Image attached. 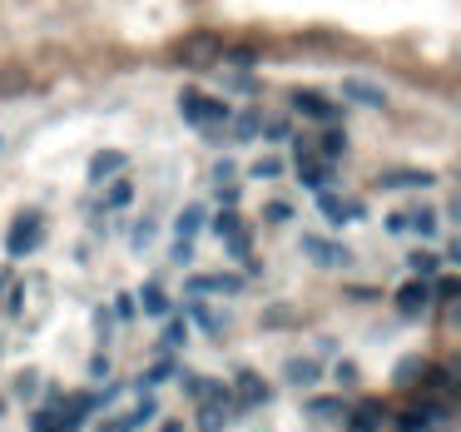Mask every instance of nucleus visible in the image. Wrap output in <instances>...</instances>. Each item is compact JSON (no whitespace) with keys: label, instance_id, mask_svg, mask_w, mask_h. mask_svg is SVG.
<instances>
[{"label":"nucleus","instance_id":"nucleus-19","mask_svg":"<svg viewBox=\"0 0 461 432\" xmlns=\"http://www.w3.org/2000/svg\"><path fill=\"white\" fill-rule=\"evenodd\" d=\"M184 314H189L193 324L204 328V333H214V338H218V333H224V328H228V314H218L214 303H204V298H193L189 308H184Z\"/></svg>","mask_w":461,"mask_h":432},{"label":"nucleus","instance_id":"nucleus-22","mask_svg":"<svg viewBox=\"0 0 461 432\" xmlns=\"http://www.w3.org/2000/svg\"><path fill=\"white\" fill-rule=\"evenodd\" d=\"M134 204V179H124V174H115V179L105 184V209L109 214H119V209Z\"/></svg>","mask_w":461,"mask_h":432},{"label":"nucleus","instance_id":"nucleus-14","mask_svg":"<svg viewBox=\"0 0 461 432\" xmlns=\"http://www.w3.org/2000/svg\"><path fill=\"white\" fill-rule=\"evenodd\" d=\"M402 234H422V238H437L441 234V214L431 204H417V209H402Z\"/></svg>","mask_w":461,"mask_h":432},{"label":"nucleus","instance_id":"nucleus-30","mask_svg":"<svg viewBox=\"0 0 461 432\" xmlns=\"http://www.w3.org/2000/svg\"><path fill=\"white\" fill-rule=\"evenodd\" d=\"M248 174H253V179H278V174H283V160H278V154H258V160L248 164Z\"/></svg>","mask_w":461,"mask_h":432},{"label":"nucleus","instance_id":"nucleus-35","mask_svg":"<svg viewBox=\"0 0 461 432\" xmlns=\"http://www.w3.org/2000/svg\"><path fill=\"white\" fill-rule=\"evenodd\" d=\"M427 358H407V363H402L397 367V383H402V388H407V383H417V378H427Z\"/></svg>","mask_w":461,"mask_h":432},{"label":"nucleus","instance_id":"nucleus-3","mask_svg":"<svg viewBox=\"0 0 461 432\" xmlns=\"http://www.w3.org/2000/svg\"><path fill=\"white\" fill-rule=\"evenodd\" d=\"M149 422H159V402H154V393H140L134 408L115 412V418H99L95 432H140V428H149Z\"/></svg>","mask_w":461,"mask_h":432},{"label":"nucleus","instance_id":"nucleus-21","mask_svg":"<svg viewBox=\"0 0 461 432\" xmlns=\"http://www.w3.org/2000/svg\"><path fill=\"white\" fill-rule=\"evenodd\" d=\"M134 303H140V314H149V318H169L174 308H169V293L159 289V283H144L140 293H134Z\"/></svg>","mask_w":461,"mask_h":432},{"label":"nucleus","instance_id":"nucleus-33","mask_svg":"<svg viewBox=\"0 0 461 432\" xmlns=\"http://www.w3.org/2000/svg\"><path fill=\"white\" fill-rule=\"evenodd\" d=\"M258 134H263V140H273V144H283V140H293V119H263V130H258Z\"/></svg>","mask_w":461,"mask_h":432},{"label":"nucleus","instance_id":"nucleus-44","mask_svg":"<svg viewBox=\"0 0 461 432\" xmlns=\"http://www.w3.org/2000/svg\"><path fill=\"white\" fill-rule=\"evenodd\" d=\"M377 432H402V428H397V422H382V428H377Z\"/></svg>","mask_w":461,"mask_h":432},{"label":"nucleus","instance_id":"nucleus-32","mask_svg":"<svg viewBox=\"0 0 461 432\" xmlns=\"http://www.w3.org/2000/svg\"><path fill=\"white\" fill-rule=\"evenodd\" d=\"M308 412H312V418H347V402L343 398H312Z\"/></svg>","mask_w":461,"mask_h":432},{"label":"nucleus","instance_id":"nucleus-36","mask_svg":"<svg viewBox=\"0 0 461 432\" xmlns=\"http://www.w3.org/2000/svg\"><path fill=\"white\" fill-rule=\"evenodd\" d=\"M263 219H269V224H288L293 204H288V199H269V204H263Z\"/></svg>","mask_w":461,"mask_h":432},{"label":"nucleus","instance_id":"nucleus-16","mask_svg":"<svg viewBox=\"0 0 461 432\" xmlns=\"http://www.w3.org/2000/svg\"><path fill=\"white\" fill-rule=\"evenodd\" d=\"M343 99H353L363 109H387V90L372 85V80H343Z\"/></svg>","mask_w":461,"mask_h":432},{"label":"nucleus","instance_id":"nucleus-37","mask_svg":"<svg viewBox=\"0 0 461 432\" xmlns=\"http://www.w3.org/2000/svg\"><path fill=\"white\" fill-rule=\"evenodd\" d=\"M234 174H238L234 160H218V164H214V184H234Z\"/></svg>","mask_w":461,"mask_h":432},{"label":"nucleus","instance_id":"nucleus-45","mask_svg":"<svg viewBox=\"0 0 461 432\" xmlns=\"http://www.w3.org/2000/svg\"><path fill=\"white\" fill-rule=\"evenodd\" d=\"M0 418H5V398H0Z\"/></svg>","mask_w":461,"mask_h":432},{"label":"nucleus","instance_id":"nucleus-24","mask_svg":"<svg viewBox=\"0 0 461 432\" xmlns=\"http://www.w3.org/2000/svg\"><path fill=\"white\" fill-rule=\"evenodd\" d=\"M179 348H189V324H184V318H164V338H159V353H179Z\"/></svg>","mask_w":461,"mask_h":432},{"label":"nucleus","instance_id":"nucleus-10","mask_svg":"<svg viewBox=\"0 0 461 432\" xmlns=\"http://www.w3.org/2000/svg\"><path fill=\"white\" fill-rule=\"evenodd\" d=\"M184 289H189L193 298H209V293H224V298H234V293H243V279H238V273H193Z\"/></svg>","mask_w":461,"mask_h":432},{"label":"nucleus","instance_id":"nucleus-9","mask_svg":"<svg viewBox=\"0 0 461 432\" xmlns=\"http://www.w3.org/2000/svg\"><path fill=\"white\" fill-rule=\"evenodd\" d=\"M283 383H288V388H298V393L318 388V383H322V358H303V353H293L288 363H283Z\"/></svg>","mask_w":461,"mask_h":432},{"label":"nucleus","instance_id":"nucleus-2","mask_svg":"<svg viewBox=\"0 0 461 432\" xmlns=\"http://www.w3.org/2000/svg\"><path fill=\"white\" fill-rule=\"evenodd\" d=\"M218 55H224V40H218L214 30H193V35H184V45H179V65L184 70H209V65H218Z\"/></svg>","mask_w":461,"mask_h":432},{"label":"nucleus","instance_id":"nucleus-40","mask_svg":"<svg viewBox=\"0 0 461 432\" xmlns=\"http://www.w3.org/2000/svg\"><path fill=\"white\" fill-rule=\"evenodd\" d=\"M90 378H109V358H105V353L90 358Z\"/></svg>","mask_w":461,"mask_h":432},{"label":"nucleus","instance_id":"nucleus-29","mask_svg":"<svg viewBox=\"0 0 461 432\" xmlns=\"http://www.w3.org/2000/svg\"><path fill=\"white\" fill-rule=\"evenodd\" d=\"M154 238H159V219H154V214H144L140 219V224H134V234H129V244H134V249H149V244H154Z\"/></svg>","mask_w":461,"mask_h":432},{"label":"nucleus","instance_id":"nucleus-43","mask_svg":"<svg viewBox=\"0 0 461 432\" xmlns=\"http://www.w3.org/2000/svg\"><path fill=\"white\" fill-rule=\"evenodd\" d=\"M159 432H184V422L179 418H159Z\"/></svg>","mask_w":461,"mask_h":432},{"label":"nucleus","instance_id":"nucleus-6","mask_svg":"<svg viewBox=\"0 0 461 432\" xmlns=\"http://www.w3.org/2000/svg\"><path fill=\"white\" fill-rule=\"evenodd\" d=\"M288 105L298 109L303 119H318V125H337V119H343V105H333V99L318 95V90H293Z\"/></svg>","mask_w":461,"mask_h":432},{"label":"nucleus","instance_id":"nucleus-31","mask_svg":"<svg viewBox=\"0 0 461 432\" xmlns=\"http://www.w3.org/2000/svg\"><path fill=\"white\" fill-rule=\"evenodd\" d=\"M109 318H119V324H134V318H140V303H134V293H119V298L109 303Z\"/></svg>","mask_w":461,"mask_h":432},{"label":"nucleus","instance_id":"nucleus-11","mask_svg":"<svg viewBox=\"0 0 461 432\" xmlns=\"http://www.w3.org/2000/svg\"><path fill=\"white\" fill-rule=\"evenodd\" d=\"M427 308H431V283L427 279H412L397 289V314L402 318H422Z\"/></svg>","mask_w":461,"mask_h":432},{"label":"nucleus","instance_id":"nucleus-27","mask_svg":"<svg viewBox=\"0 0 461 432\" xmlns=\"http://www.w3.org/2000/svg\"><path fill=\"white\" fill-rule=\"evenodd\" d=\"M407 269H412V279H437V273H441V259H437V254H431V249H417V254H412V259H407Z\"/></svg>","mask_w":461,"mask_h":432},{"label":"nucleus","instance_id":"nucleus-41","mask_svg":"<svg viewBox=\"0 0 461 432\" xmlns=\"http://www.w3.org/2000/svg\"><path fill=\"white\" fill-rule=\"evenodd\" d=\"M109 328H115V318H109V308H99V314H95V333H109Z\"/></svg>","mask_w":461,"mask_h":432},{"label":"nucleus","instance_id":"nucleus-12","mask_svg":"<svg viewBox=\"0 0 461 432\" xmlns=\"http://www.w3.org/2000/svg\"><path fill=\"white\" fill-rule=\"evenodd\" d=\"M228 393H234L238 408H258V402H273V388H269L263 378H258V373H238Z\"/></svg>","mask_w":461,"mask_h":432},{"label":"nucleus","instance_id":"nucleus-28","mask_svg":"<svg viewBox=\"0 0 461 432\" xmlns=\"http://www.w3.org/2000/svg\"><path fill=\"white\" fill-rule=\"evenodd\" d=\"M80 422H70L64 412H35V422H30V432H75Z\"/></svg>","mask_w":461,"mask_h":432},{"label":"nucleus","instance_id":"nucleus-25","mask_svg":"<svg viewBox=\"0 0 461 432\" xmlns=\"http://www.w3.org/2000/svg\"><path fill=\"white\" fill-rule=\"evenodd\" d=\"M214 234L224 238V244H234V238H243V234H248L243 219H238V209H218V214H214Z\"/></svg>","mask_w":461,"mask_h":432},{"label":"nucleus","instance_id":"nucleus-4","mask_svg":"<svg viewBox=\"0 0 461 432\" xmlns=\"http://www.w3.org/2000/svg\"><path fill=\"white\" fill-rule=\"evenodd\" d=\"M293 154H298V179L308 184V189H328V184H333V164L312 154L308 134H298V140H293Z\"/></svg>","mask_w":461,"mask_h":432},{"label":"nucleus","instance_id":"nucleus-18","mask_svg":"<svg viewBox=\"0 0 461 432\" xmlns=\"http://www.w3.org/2000/svg\"><path fill=\"white\" fill-rule=\"evenodd\" d=\"M312 154H318V160H328V164H337L347 154V130H343V125H322V140L312 144Z\"/></svg>","mask_w":461,"mask_h":432},{"label":"nucleus","instance_id":"nucleus-5","mask_svg":"<svg viewBox=\"0 0 461 432\" xmlns=\"http://www.w3.org/2000/svg\"><path fill=\"white\" fill-rule=\"evenodd\" d=\"M40 249V214H15V224H11V234H5V254L11 259H25V254H35Z\"/></svg>","mask_w":461,"mask_h":432},{"label":"nucleus","instance_id":"nucleus-17","mask_svg":"<svg viewBox=\"0 0 461 432\" xmlns=\"http://www.w3.org/2000/svg\"><path fill=\"white\" fill-rule=\"evenodd\" d=\"M387 422V408L382 402H357V408H347V432H377Z\"/></svg>","mask_w":461,"mask_h":432},{"label":"nucleus","instance_id":"nucleus-38","mask_svg":"<svg viewBox=\"0 0 461 432\" xmlns=\"http://www.w3.org/2000/svg\"><path fill=\"white\" fill-rule=\"evenodd\" d=\"M169 259H174V264H189V259H193V244H189V238H174Z\"/></svg>","mask_w":461,"mask_h":432},{"label":"nucleus","instance_id":"nucleus-23","mask_svg":"<svg viewBox=\"0 0 461 432\" xmlns=\"http://www.w3.org/2000/svg\"><path fill=\"white\" fill-rule=\"evenodd\" d=\"M204 204H184L179 209V219H174V238H189V244H193V238H199V229H204Z\"/></svg>","mask_w":461,"mask_h":432},{"label":"nucleus","instance_id":"nucleus-39","mask_svg":"<svg viewBox=\"0 0 461 432\" xmlns=\"http://www.w3.org/2000/svg\"><path fill=\"white\" fill-rule=\"evenodd\" d=\"M214 189H218V204H224V209L238 204V184H214Z\"/></svg>","mask_w":461,"mask_h":432},{"label":"nucleus","instance_id":"nucleus-42","mask_svg":"<svg viewBox=\"0 0 461 432\" xmlns=\"http://www.w3.org/2000/svg\"><path fill=\"white\" fill-rule=\"evenodd\" d=\"M337 383H357V367L353 363H337Z\"/></svg>","mask_w":461,"mask_h":432},{"label":"nucleus","instance_id":"nucleus-26","mask_svg":"<svg viewBox=\"0 0 461 432\" xmlns=\"http://www.w3.org/2000/svg\"><path fill=\"white\" fill-rule=\"evenodd\" d=\"M258 130H263V115H258V109H243V115L228 119V134H234V140H258Z\"/></svg>","mask_w":461,"mask_h":432},{"label":"nucleus","instance_id":"nucleus-34","mask_svg":"<svg viewBox=\"0 0 461 432\" xmlns=\"http://www.w3.org/2000/svg\"><path fill=\"white\" fill-rule=\"evenodd\" d=\"M40 373H35V367H25V373H15V383H11V388H15V398H35V393H40Z\"/></svg>","mask_w":461,"mask_h":432},{"label":"nucleus","instance_id":"nucleus-13","mask_svg":"<svg viewBox=\"0 0 461 432\" xmlns=\"http://www.w3.org/2000/svg\"><path fill=\"white\" fill-rule=\"evenodd\" d=\"M238 402L234 398H214V402H199V432H228Z\"/></svg>","mask_w":461,"mask_h":432},{"label":"nucleus","instance_id":"nucleus-15","mask_svg":"<svg viewBox=\"0 0 461 432\" xmlns=\"http://www.w3.org/2000/svg\"><path fill=\"white\" fill-rule=\"evenodd\" d=\"M431 184H437L431 169H387V174H377V189H431Z\"/></svg>","mask_w":461,"mask_h":432},{"label":"nucleus","instance_id":"nucleus-7","mask_svg":"<svg viewBox=\"0 0 461 432\" xmlns=\"http://www.w3.org/2000/svg\"><path fill=\"white\" fill-rule=\"evenodd\" d=\"M318 209H322V219L333 229H343V224H357V219L367 214L357 199H343V194H333V189H318Z\"/></svg>","mask_w":461,"mask_h":432},{"label":"nucleus","instance_id":"nucleus-1","mask_svg":"<svg viewBox=\"0 0 461 432\" xmlns=\"http://www.w3.org/2000/svg\"><path fill=\"white\" fill-rule=\"evenodd\" d=\"M179 115L193 130L218 134V130H228L234 109H228V99H214V95H204V90H179Z\"/></svg>","mask_w":461,"mask_h":432},{"label":"nucleus","instance_id":"nucleus-20","mask_svg":"<svg viewBox=\"0 0 461 432\" xmlns=\"http://www.w3.org/2000/svg\"><path fill=\"white\" fill-rule=\"evenodd\" d=\"M124 154L119 150H105V154H95V160H90V184H109L115 179V174H124Z\"/></svg>","mask_w":461,"mask_h":432},{"label":"nucleus","instance_id":"nucleus-8","mask_svg":"<svg viewBox=\"0 0 461 432\" xmlns=\"http://www.w3.org/2000/svg\"><path fill=\"white\" fill-rule=\"evenodd\" d=\"M303 254H308L318 269H347V264H353V254H347L343 244H333V238H318V234H303Z\"/></svg>","mask_w":461,"mask_h":432}]
</instances>
